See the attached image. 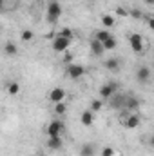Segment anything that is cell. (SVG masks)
Listing matches in <instances>:
<instances>
[{
	"instance_id": "4316f807",
	"label": "cell",
	"mask_w": 154,
	"mask_h": 156,
	"mask_svg": "<svg viewBox=\"0 0 154 156\" xmlns=\"http://www.w3.org/2000/svg\"><path fill=\"white\" fill-rule=\"evenodd\" d=\"M102 156H114V149L113 147H103L102 149Z\"/></svg>"
},
{
	"instance_id": "ac0fdd59",
	"label": "cell",
	"mask_w": 154,
	"mask_h": 156,
	"mask_svg": "<svg viewBox=\"0 0 154 156\" xmlns=\"http://www.w3.org/2000/svg\"><path fill=\"white\" fill-rule=\"evenodd\" d=\"M111 37H113V35H111L109 31H96V33H94V38H96V40H100L102 44H103L105 40H109Z\"/></svg>"
},
{
	"instance_id": "277c9868",
	"label": "cell",
	"mask_w": 154,
	"mask_h": 156,
	"mask_svg": "<svg viewBox=\"0 0 154 156\" xmlns=\"http://www.w3.org/2000/svg\"><path fill=\"white\" fill-rule=\"evenodd\" d=\"M151 78H152L151 67H147V66H140V67H138V71H136V82H138V83L145 85V83L151 82Z\"/></svg>"
},
{
	"instance_id": "52a82bcc",
	"label": "cell",
	"mask_w": 154,
	"mask_h": 156,
	"mask_svg": "<svg viewBox=\"0 0 154 156\" xmlns=\"http://www.w3.org/2000/svg\"><path fill=\"white\" fill-rule=\"evenodd\" d=\"M67 75L73 78V80H80V78L85 75V67L80 66V64H71V66L67 67Z\"/></svg>"
},
{
	"instance_id": "8992f818",
	"label": "cell",
	"mask_w": 154,
	"mask_h": 156,
	"mask_svg": "<svg viewBox=\"0 0 154 156\" xmlns=\"http://www.w3.org/2000/svg\"><path fill=\"white\" fill-rule=\"evenodd\" d=\"M129 44H131V49H132L134 53H142V51H143V40H142V35L131 33V35H129Z\"/></svg>"
},
{
	"instance_id": "d4e9b609",
	"label": "cell",
	"mask_w": 154,
	"mask_h": 156,
	"mask_svg": "<svg viewBox=\"0 0 154 156\" xmlns=\"http://www.w3.org/2000/svg\"><path fill=\"white\" fill-rule=\"evenodd\" d=\"M20 38L24 40V42L33 40V31H31V29H24V31H22V35H20Z\"/></svg>"
},
{
	"instance_id": "4fadbf2b",
	"label": "cell",
	"mask_w": 154,
	"mask_h": 156,
	"mask_svg": "<svg viewBox=\"0 0 154 156\" xmlns=\"http://www.w3.org/2000/svg\"><path fill=\"white\" fill-rule=\"evenodd\" d=\"M91 51H93V55H94V56H102V55H103V51H105V47H103V44H102L100 40L93 38V42H91Z\"/></svg>"
},
{
	"instance_id": "4dcf8cb0",
	"label": "cell",
	"mask_w": 154,
	"mask_h": 156,
	"mask_svg": "<svg viewBox=\"0 0 154 156\" xmlns=\"http://www.w3.org/2000/svg\"><path fill=\"white\" fill-rule=\"evenodd\" d=\"M145 2H147V4H154V0H145Z\"/></svg>"
},
{
	"instance_id": "7402d4cb",
	"label": "cell",
	"mask_w": 154,
	"mask_h": 156,
	"mask_svg": "<svg viewBox=\"0 0 154 156\" xmlns=\"http://www.w3.org/2000/svg\"><path fill=\"white\" fill-rule=\"evenodd\" d=\"M102 107H103V102H102V100H93V102H91V111H93V113L102 111Z\"/></svg>"
},
{
	"instance_id": "8fae6325",
	"label": "cell",
	"mask_w": 154,
	"mask_h": 156,
	"mask_svg": "<svg viewBox=\"0 0 154 156\" xmlns=\"http://www.w3.org/2000/svg\"><path fill=\"white\" fill-rule=\"evenodd\" d=\"M125 109H127L129 113H134V111H138V109H140V100H138L136 96H127Z\"/></svg>"
},
{
	"instance_id": "484cf974",
	"label": "cell",
	"mask_w": 154,
	"mask_h": 156,
	"mask_svg": "<svg viewBox=\"0 0 154 156\" xmlns=\"http://www.w3.org/2000/svg\"><path fill=\"white\" fill-rule=\"evenodd\" d=\"M129 15H131L132 18H136V20H140V18H143V16H145V15H143L140 9H136V7H134V9H131V11H129Z\"/></svg>"
},
{
	"instance_id": "d6986e66",
	"label": "cell",
	"mask_w": 154,
	"mask_h": 156,
	"mask_svg": "<svg viewBox=\"0 0 154 156\" xmlns=\"http://www.w3.org/2000/svg\"><path fill=\"white\" fill-rule=\"evenodd\" d=\"M7 93H9L11 96H15V94H18V93H20V85H18L16 82H11V83L7 85Z\"/></svg>"
},
{
	"instance_id": "ffe728a7",
	"label": "cell",
	"mask_w": 154,
	"mask_h": 156,
	"mask_svg": "<svg viewBox=\"0 0 154 156\" xmlns=\"http://www.w3.org/2000/svg\"><path fill=\"white\" fill-rule=\"evenodd\" d=\"M116 45H118V42H116L114 37H111L109 40H105L103 42V47H105V51H111V49H116Z\"/></svg>"
},
{
	"instance_id": "e0dca14e",
	"label": "cell",
	"mask_w": 154,
	"mask_h": 156,
	"mask_svg": "<svg viewBox=\"0 0 154 156\" xmlns=\"http://www.w3.org/2000/svg\"><path fill=\"white\" fill-rule=\"evenodd\" d=\"M102 24H103L105 27H113L116 24V18L113 15H103V16H102Z\"/></svg>"
},
{
	"instance_id": "6da1fadb",
	"label": "cell",
	"mask_w": 154,
	"mask_h": 156,
	"mask_svg": "<svg viewBox=\"0 0 154 156\" xmlns=\"http://www.w3.org/2000/svg\"><path fill=\"white\" fill-rule=\"evenodd\" d=\"M60 16H62V5L58 2H49V5H47V20L51 24H54Z\"/></svg>"
},
{
	"instance_id": "7c38bea8",
	"label": "cell",
	"mask_w": 154,
	"mask_h": 156,
	"mask_svg": "<svg viewBox=\"0 0 154 156\" xmlns=\"http://www.w3.org/2000/svg\"><path fill=\"white\" fill-rule=\"evenodd\" d=\"M140 122H142V118L132 113V115H129V116H127V120H125V123H123V125H125L127 129H136V127L140 125Z\"/></svg>"
},
{
	"instance_id": "3957f363",
	"label": "cell",
	"mask_w": 154,
	"mask_h": 156,
	"mask_svg": "<svg viewBox=\"0 0 154 156\" xmlns=\"http://www.w3.org/2000/svg\"><path fill=\"white\" fill-rule=\"evenodd\" d=\"M71 38H64V37H60V35H56L54 40H53V49L56 51V53H65L69 47H71Z\"/></svg>"
},
{
	"instance_id": "836d02e7",
	"label": "cell",
	"mask_w": 154,
	"mask_h": 156,
	"mask_svg": "<svg viewBox=\"0 0 154 156\" xmlns=\"http://www.w3.org/2000/svg\"><path fill=\"white\" fill-rule=\"evenodd\" d=\"M152 55H154V51H152Z\"/></svg>"
},
{
	"instance_id": "cb8c5ba5",
	"label": "cell",
	"mask_w": 154,
	"mask_h": 156,
	"mask_svg": "<svg viewBox=\"0 0 154 156\" xmlns=\"http://www.w3.org/2000/svg\"><path fill=\"white\" fill-rule=\"evenodd\" d=\"M58 35H60V37H64V38H71V40H73V29L64 27V29H60V31H58Z\"/></svg>"
},
{
	"instance_id": "d6a6232c",
	"label": "cell",
	"mask_w": 154,
	"mask_h": 156,
	"mask_svg": "<svg viewBox=\"0 0 154 156\" xmlns=\"http://www.w3.org/2000/svg\"><path fill=\"white\" fill-rule=\"evenodd\" d=\"M40 156H45V154H40Z\"/></svg>"
},
{
	"instance_id": "5b68a950",
	"label": "cell",
	"mask_w": 154,
	"mask_h": 156,
	"mask_svg": "<svg viewBox=\"0 0 154 156\" xmlns=\"http://www.w3.org/2000/svg\"><path fill=\"white\" fill-rule=\"evenodd\" d=\"M62 131H64V123H62L60 120H53V122H49V125L45 127L47 136H60Z\"/></svg>"
},
{
	"instance_id": "5bb4252c",
	"label": "cell",
	"mask_w": 154,
	"mask_h": 156,
	"mask_svg": "<svg viewBox=\"0 0 154 156\" xmlns=\"http://www.w3.org/2000/svg\"><path fill=\"white\" fill-rule=\"evenodd\" d=\"M80 122H82V125H85V127L93 125V122H94V113H93L91 109L83 111V113H82V116H80Z\"/></svg>"
},
{
	"instance_id": "7a4b0ae2",
	"label": "cell",
	"mask_w": 154,
	"mask_h": 156,
	"mask_svg": "<svg viewBox=\"0 0 154 156\" xmlns=\"http://www.w3.org/2000/svg\"><path fill=\"white\" fill-rule=\"evenodd\" d=\"M116 93H118V83H114V82L103 83V85L100 87V96H102V100H111Z\"/></svg>"
},
{
	"instance_id": "1f68e13d",
	"label": "cell",
	"mask_w": 154,
	"mask_h": 156,
	"mask_svg": "<svg viewBox=\"0 0 154 156\" xmlns=\"http://www.w3.org/2000/svg\"><path fill=\"white\" fill-rule=\"evenodd\" d=\"M49 2H58V0H49Z\"/></svg>"
},
{
	"instance_id": "9c48e42d",
	"label": "cell",
	"mask_w": 154,
	"mask_h": 156,
	"mask_svg": "<svg viewBox=\"0 0 154 156\" xmlns=\"http://www.w3.org/2000/svg\"><path fill=\"white\" fill-rule=\"evenodd\" d=\"M64 98H65V91H64L62 87H54V89L49 93V100H51V102H54V104L64 102Z\"/></svg>"
},
{
	"instance_id": "9a60e30c",
	"label": "cell",
	"mask_w": 154,
	"mask_h": 156,
	"mask_svg": "<svg viewBox=\"0 0 154 156\" xmlns=\"http://www.w3.org/2000/svg\"><path fill=\"white\" fill-rule=\"evenodd\" d=\"M94 145H91V144H83L82 145V149H80V156H94Z\"/></svg>"
},
{
	"instance_id": "f1b7e54d",
	"label": "cell",
	"mask_w": 154,
	"mask_h": 156,
	"mask_svg": "<svg viewBox=\"0 0 154 156\" xmlns=\"http://www.w3.org/2000/svg\"><path fill=\"white\" fill-rule=\"evenodd\" d=\"M118 15H121V16H123V15H129V13H127L125 9H121V7H120V9H118Z\"/></svg>"
},
{
	"instance_id": "ba28073f",
	"label": "cell",
	"mask_w": 154,
	"mask_h": 156,
	"mask_svg": "<svg viewBox=\"0 0 154 156\" xmlns=\"http://www.w3.org/2000/svg\"><path fill=\"white\" fill-rule=\"evenodd\" d=\"M125 102H127V96H123L121 93H116L111 98V107L113 109H125Z\"/></svg>"
},
{
	"instance_id": "44dd1931",
	"label": "cell",
	"mask_w": 154,
	"mask_h": 156,
	"mask_svg": "<svg viewBox=\"0 0 154 156\" xmlns=\"http://www.w3.org/2000/svg\"><path fill=\"white\" fill-rule=\"evenodd\" d=\"M4 51H5V55H16V45L13 44V42H7L5 45H4Z\"/></svg>"
},
{
	"instance_id": "30bf717a",
	"label": "cell",
	"mask_w": 154,
	"mask_h": 156,
	"mask_svg": "<svg viewBox=\"0 0 154 156\" xmlns=\"http://www.w3.org/2000/svg\"><path fill=\"white\" fill-rule=\"evenodd\" d=\"M47 147L53 149V151H60V149L64 147L62 136H49V138H47Z\"/></svg>"
},
{
	"instance_id": "2e32d148",
	"label": "cell",
	"mask_w": 154,
	"mask_h": 156,
	"mask_svg": "<svg viewBox=\"0 0 154 156\" xmlns=\"http://www.w3.org/2000/svg\"><path fill=\"white\" fill-rule=\"evenodd\" d=\"M105 67H107L109 71H118V69H120V60H118V58H109V60L105 62Z\"/></svg>"
},
{
	"instance_id": "83f0119b",
	"label": "cell",
	"mask_w": 154,
	"mask_h": 156,
	"mask_svg": "<svg viewBox=\"0 0 154 156\" xmlns=\"http://www.w3.org/2000/svg\"><path fill=\"white\" fill-rule=\"evenodd\" d=\"M143 18L147 20V24H149V27H151V29L154 31V16H149V15H147V16H143Z\"/></svg>"
},
{
	"instance_id": "f546056e",
	"label": "cell",
	"mask_w": 154,
	"mask_h": 156,
	"mask_svg": "<svg viewBox=\"0 0 154 156\" xmlns=\"http://www.w3.org/2000/svg\"><path fill=\"white\" fill-rule=\"evenodd\" d=\"M149 144H151V147H154V134L151 136V140H149Z\"/></svg>"
},
{
	"instance_id": "603a6c76",
	"label": "cell",
	"mask_w": 154,
	"mask_h": 156,
	"mask_svg": "<svg viewBox=\"0 0 154 156\" xmlns=\"http://www.w3.org/2000/svg\"><path fill=\"white\" fill-rule=\"evenodd\" d=\"M65 111H67V105H65L64 102H58V104H54V113H56L58 116H60V115H64Z\"/></svg>"
}]
</instances>
